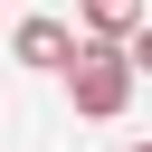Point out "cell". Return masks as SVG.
I'll list each match as a JSON object with an SVG mask.
<instances>
[{"label": "cell", "mask_w": 152, "mask_h": 152, "mask_svg": "<svg viewBox=\"0 0 152 152\" xmlns=\"http://www.w3.org/2000/svg\"><path fill=\"white\" fill-rule=\"evenodd\" d=\"M152 19L133 10V0H86V48H133Z\"/></svg>", "instance_id": "3"}, {"label": "cell", "mask_w": 152, "mask_h": 152, "mask_svg": "<svg viewBox=\"0 0 152 152\" xmlns=\"http://www.w3.org/2000/svg\"><path fill=\"white\" fill-rule=\"evenodd\" d=\"M66 95H76V114L114 124V114L133 104V48H86V57H76V76H66Z\"/></svg>", "instance_id": "1"}, {"label": "cell", "mask_w": 152, "mask_h": 152, "mask_svg": "<svg viewBox=\"0 0 152 152\" xmlns=\"http://www.w3.org/2000/svg\"><path fill=\"white\" fill-rule=\"evenodd\" d=\"M19 57H28V66L76 76V57H86V48H76V28H66V19H19Z\"/></svg>", "instance_id": "2"}, {"label": "cell", "mask_w": 152, "mask_h": 152, "mask_svg": "<svg viewBox=\"0 0 152 152\" xmlns=\"http://www.w3.org/2000/svg\"><path fill=\"white\" fill-rule=\"evenodd\" d=\"M133 152H152V142H133Z\"/></svg>", "instance_id": "5"}, {"label": "cell", "mask_w": 152, "mask_h": 152, "mask_svg": "<svg viewBox=\"0 0 152 152\" xmlns=\"http://www.w3.org/2000/svg\"><path fill=\"white\" fill-rule=\"evenodd\" d=\"M133 76H152V28H142V38H133Z\"/></svg>", "instance_id": "4"}]
</instances>
